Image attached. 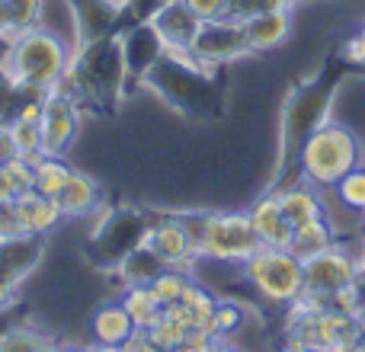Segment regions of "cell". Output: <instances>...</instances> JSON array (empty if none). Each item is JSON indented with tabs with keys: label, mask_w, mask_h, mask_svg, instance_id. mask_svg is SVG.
<instances>
[{
	"label": "cell",
	"mask_w": 365,
	"mask_h": 352,
	"mask_svg": "<svg viewBox=\"0 0 365 352\" xmlns=\"http://www.w3.org/2000/svg\"><path fill=\"white\" fill-rule=\"evenodd\" d=\"M128 77L132 71L125 58V36L113 32L93 42H81L71 51V64L61 87H68L81 100V106L109 109L119 103Z\"/></svg>",
	"instance_id": "1"
},
{
	"label": "cell",
	"mask_w": 365,
	"mask_h": 352,
	"mask_svg": "<svg viewBox=\"0 0 365 352\" xmlns=\"http://www.w3.org/2000/svg\"><path fill=\"white\" fill-rule=\"evenodd\" d=\"M68 64L71 48L64 45V38L51 29H42V26L16 32L6 42L4 58H0V68L6 71V77L19 83L26 93L36 96H45L55 87H61Z\"/></svg>",
	"instance_id": "2"
},
{
	"label": "cell",
	"mask_w": 365,
	"mask_h": 352,
	"mask_svg": "<svg viewBox=\"0 0 365 352\" xmlns=\"http://www.w3.org/2000/svg\"><path fill=\"white\" fill-rule=\"evenodd\" d=\"M362 164V145L353 128L340 122H324L321 128L308 135L298 154V170L304 182L317 189H334L349 170Z\"/></svg>",
	"instance_id": "3"
},
{
	"label": "cell",
	"mask_w": 365,
	"mask_h": 352,
	"mask_svg": "<svg viewBox=\"0 0 365 352\" xmlns=\"http://www.w3.org/2000/svg\"><path fill=\"white\" fill-rule=\"evenodd\" d=\"M244 276L266 301L292 304L304 295V259L285 247H259L244 263Z\"/></svg>",
	"instance_id": "4"
},
{
	"label": "cell",
	"mask_w": 365,
	"mask_h": 352,
	"mask_svg": "<svg viewBox=\"0 0 365 352\" xmlns=\"http://www.w3.org/2000/svg\"><path fill=\"white\" fill-rule=\"evenodd\" d=\"M259 237L247 212H208V224L199 244V259L244 266L259 250Z\"/></svg>",
	"instance_id": "5"
},
{
	"label": "cell",
	"mask_w": 365,
	"mask_h": 352,
	"mask_svg": "<svg viewBox=\"0 0 365 352\" xmlns=\"http://www.w3.org/2000/svg\"><path fill=\"white\" fill-rule=\"evenodd\" d=\"M334 83H311L302 87L285 106V122H282V170L289 167V157L298 164L302 145L314 128L330 122V103H334Z\"/></svg>",
	"instance_id": "6"
},
{
	"label": "cell",
	"mask_w": 365,
	"mask_h": 352,
	"mask_svg": "<svg viewBox=\"0 0 365 352\" xmlns=\"http://www.w3.org/2000/svg\"><path fill=\"white\" fill-rule=\"evenodd\" d=\"M362 340L365 336L359 323H356V317L343 314V311L330 308V304L289 327V343L314 346L321 352H359Z\"/></svg>",
	"instance_id": "7"
},
{
	"label": "cell",
	"mask_w": 365,
	"mask_h": 352,
	"mask_svg": "<svg viewBox=\"0 0 365 352\" xmlns=\"http://www.w3.org/2000/svg\"><path fill=\"white\" fill-rule=\"evenodd\" d=\"M189 55L205 71H215L221 64L240 61V58L253 55V51H250V42H247L244 23L234 16H221V19H208V23L199 26Z\"/></svg>",
	"instance_id": "8"
},
{
	"label": "cell",
	"mask_w": 365,
	"mask_h": 352,
	"mask_svg": "<svg viewBox=\"0 0 365 352\" xmlns=\"http://www.w3.org/2000/svg\"><path fill=\"white\" fill-rule=\"evenodd\" d=\"M81 100L68 87H55L51 93L42 96V154L45 157H64L68 147L74 145L77 128H81Z\"/></svg>",
	"instance_id": "9"
},
{
	"label": "cell",
	"mask_w": 365,
	"mask_h": 352,
	"mask_svg": "<svg viewBox=\"0 0 365 352\" xmlns=\"http://www.w3.org/2000/svg\"><path fill=\"white\" fill-rule=\"evenodd\" d=\"M42 257H45V237H36V234L0 237V311L10 308L19 298V289L36 272Z\"/></svg>",
	"instance_id": "10"
},
{
	"label": "cell",
	"mask_w": 365,
	"mask_h": 352,
	"mask_svg": "<svg viewBox=\"0 0 365 352\" xmlns=\"http://www.w3.org/2000/svg\"><path fill=\"white\" fill-rule=\"evenodd\" d=\"M356 279H359V259L343 250L340 244L304 259V291H311L317 298L330 301L334 291H340L343 285L356 282Z\"/></svg>",
	"instance_id": "11"
},
{
	"label": "cell",
	"mask_w": 365,
	"mask_h": 352,
	"mask_svg": "<svg viewBox=\"0 0 365 352\" xmlns=\"http://www.w3.org/2000/svg\"><path fill=\"white\" fill-rule=\"evenodd\" d=\"M151 26V32L160 38L164 51H173V55H186L192 48V38L199 32L202 19L189 10L182 0H160L154 4V10L148 13L145 19Z\"/></svg>",
	"instance_id": "12"
},
{
	"label": "cell",
	"mask_w": 365,
	"mask_h": 352,
	"mask_svg": "<svg viewBox=\"0 0 365 352\" xmlns=\"http://www.w3.org/2000/svg\"><path fill=\"white\" fill-rule=\"evenodd\" d=\"M145 244L158 253L160 263L180 272H192V263L199 259V253H195L186 227L177 221V214H164V218L151 221V227L145 234Z\"/></svg>",
	"instance_id": "13"
},
{
	"label": "cell",
	"mask_w": 365,
	"mask_h": 352,
	"mask_svg": "<svg viewBox=\"0 0 365 352\" xmlns=\"http://www.w3.org/2000/svg\"><path fill=\"white\" fill-rule=\"evenodd\" d=\"M68 6H71V23L77 29V45L115 32L119 4H113V0H68Z\"/></svg>",
	"instance_id": "14"
},
{
	"label": "cell",
	"mask_w": 365,
	"mask_h": 352,
	"mask_svg": "<svg viewBox=\"0 0 365 352\" xmlns=\"http://www.w3.org/2000/svg\"><path fill=\"white\" fill-rule=\"evenodd\" d=\"M247 214H250V224H253V231H257V237L263 247H285V250H292V234H295V227L285 221L282 205H279L272 189L263 195V199L253 202V208Z\"/></svg>",
	"instance_id": "15"
},
{
	"label": "cell",
	"mask_w": 365,
	"mask_h": 352,
	"mask_svg": "<svg viewBox=\"0 0 365 352\" xmlns=\"http://www.w3.org/2000/svg\"><path fill=\"white\" fill-rule=\"evenodd\" d=\"M272 192H276L285 221H289L292 227H302L317 218H330L324 199L317 195V186H311V182H289V186H279V189H272Z\"/></svg>",
	"instance_id": "16"
},
{
	"label": "cell",
	"mask_w": 365,
	"mask_h": 352,
	"mask_svg": "<svg viewBox=\"0 0 365 352\" xmlns=\"http://www.w3.org/2000/svg\"><path fill=\"white\" fill-rule=\"evenodd\" d=\"M247 32L250 51H269L279 48L292 36V10H259L240 19Z\"/></svg>",
	"instance_id": "17"
},
{
	"label": "cell",
	"mask_w": 365,
	"mask_h": 352,
	"mask_svg": "<svg viewBox=\"0 0 365 352\" xmlns=\"http://www.w3.org/2000/svg\"><path fill=\"white\" fill-rule=\"evenodd\" d=\"M13 205H16V214H19V224H23V234L48 237V234L64 221L61 208H58V199H48V195L36 192V189H29V192L16 195V199H13Z\"/></svg>",
	"instance_id": "18"
},
{
	"label": "cell",
	"mask_w": 365,
	"mask_h": 352,
	"mask_svg": "<svg viewBox=\"0 0 365 352\" xmlns=\"http://www.w3.org/2000/svg\"><path fill=\"white\" fill-rule=\"evenodd\" d=\"M135 321L128 317V311L122 308V301H109L90 317V340L100 346H122L128 336L135 333Z\"/></svg>",
	"instance_id": "19"
},
{
	"label": "cell",
	"mask_w": 365,
	"mask_h": 352,
	"mask_svg": "<svg viewBox=\"0 0 365 352\" xmlns=\"http://www.w3.org/2000/svg\"><path fill=\"white\" fill-rule=\"evenodd\" d=\"M58 208H61L64 218H83V214H93L96 208H100V186H96L93 176H87L81 170H71L61 195H58Z\"/></svg>",
	"instance_id": "20"
},
{
	"label": "cell",
	"mask_w": 365,
	"mask_h": 352,
	"mask_svg": "<svg viewBox=\"0 0 365 352\" xmlns=\"http://www.w3.org/2000/svg\"><path fill=\"white\" fill-rule=\"evenodd\" d=\"M336 244V227L330 224V218H317V221H308V224L295 227L292 234V253L302 259L314 257V253L327 250V247Z\"/></svg>",
	"instance_id": "21"
},
{
	"label": "cell",
	"mask_w": 365,
	"mask_h": 352,
	"mask_svg": "<svg viewBox=\"0 0 365 352\" xmlns=\"http://www.w3.org/2000/svg\"><path fill=\"white\" fill-rule=\"evenodd\" d=\"M160 269H167V266L160 263L158 253H154L148 244H138L132 253H125V259H122L119 266H115V272H119V279L125 285H148Z\"/></svg>",
	"instance_id": "22"
},
{
	"label": "cell",
	"mask_w": 365,
	"mask_h": 352,
	"mask_svg": "<svg viewBox=\"0 0 365 352\" xmlns=\"http://www.w3.org/2000/svg\"><path fill=\"white\" fill-rule=\"evenodd\" d=\"M122 308L128 311V317L135 321L138 330H151L154 323L160 321L164 308L154 298V291L148 285H125V295H122Z\"/></svg>",
	"instance_id": "23"
},
{
	"label": "cell",
	"mask_w": 365,
	"mask_h": 352,
	"mask_svg": "<svg viewBox=\"0 0 365 352\" xmlns=\"http://www.w3.org/2000/svg\"><path fill=\"white\" fill-rule=\"evenodd\" d=\"M71 170H74V167H71L64 157H45L42 154V157H36V182H32V189L48 195V199H58Z\"/></svg>",
	"instance_id": "24"
},
{
	"label": "cell",
	"mask_w": 365,
	"mask_h": 352,
	"mask_svg": "<svg viewBox=\"0 0 365 352\" xmlns=\"http://www.w3.org/2000/svg\"><path fill=\"white\" fill-rule=\"evenodd\" d=\"M192 282L189 279V272H180V269H160L158 276L148 282V289L154 291V298L160 301V308H170V304H177L180 298H182V291H186V285Z\"/></svg>",
	"instance_id": "25"
},
{
	"label": "cell",
	"mask_w": 365,
	"mask_h": 352,
	"mask_svg": "<svg viewBox=\"0 0 365 352\" xmlns=\"http://www.w3.org/2000/svg\"><path fill=\"white\" fill-rule=\"evenodd\" d=\"M0 352H58V346L48 340V336L36 333V330H6L0 336Z\"/></svg>",
	"instance_id": "26"
},
{
	"label": "cell",
	"mask_w": 365,
	"mask_h": 352,
	"mask_svg": "<svg viewBox=\"0 0 365 352\" xmlns=\"http://www.w3.org/2000/svg\"><path fill=\"white\" fill-rule=\"evenodd\" d=\"M10 135H13V145H16L19 157H42V128L38 122L32 119H13L10 122Z\"/></svg>",
	"instance_id": "27"
},
{
	"label": "cell",
	"mask_w": 365,
	"mask_h": 352,
	"mask_svg": "<svg viewBox=\"0 0 365 352\" xmlns=\"http://www.w3.org/2000/svg\"><path fill=\"white\" fill-rule=\"evenodd\" d=\"M334 195L343 202L346 208H353V212H365V167L359 164L356 170H349L343 176L340 182L334 186Z\"/></svg>",
	"instance_id": "28"
},
{
	"label": "cell",
	"mask_w": 365,
	"mask_h": 352,
	"mask_svg": "<svg viewBox=\"0 0 365 352\" xmlns=\"http://www.w3.org/2000/svg\"><path fill=\"white\" fill-rule=\"evenodd\" d=\"M4 173H6V182H10L13 195H23L32 189V182H36V160L29 157H10L4 164Z\"/></svg>",
	"instance_id": "29"
},
{
	"label": "cell",
	"mask_w": 365,
	"mask_h": 352,
	"mask_svg": "<svg viewBox=\"0 0 365 352\" xmlns=\"http://www.w3.org/2000/svg\"><path fill=\"white\" fill-rule=\"evenodd\" d=\"M148 333H151V340L158 343V346H164L167 352H170L173 346H180V343L186 340V336L192 333V330H189V327H182L180 321H173L170 314H160V321L154 323V327L148 330Z\"/></svg>",
	"instance_id": "30"
},
{
	"label": "cell",
	"mask_w": 365,
	"mask_h": 352,
	"mask_svg": "<svg viewBox=\"0 0 365 352\" xmlns=\"http://www.w3.org/2000/svg\"><path fill=\"white\" fill-rule=\"evenodd\" d=\"M240 327H244V308L234 301H218V308H215V336L227 340Z\"/></svg>",
	"instance_id": "31"
},
{
	"label": "cell",
	"mask_w": 365,
	"mask_h": 352,
	"mask_svg": "<svg viewBox=\"0 0 365 352\" xmlns=\"http://www.w3.org/2000/svg\"><path fill=\"white\" fill-rule=\"evenodd\" d=\"M13 10V19H16V29H32V26H42L45 16V0H6Z\"/></svg>",
	"instance_id": "32"
},
{
	"label": "cell",
	"mask_w": 365,
	"mask_h": 352,
	"mask_svg": "<svg viewBox=\"0 0 365 352\" xmlns=\"http://www.w3.org/2000/svg\"><path fill=\"white\" fill-rule=\"evenodd\" d=\"M327 304H330V308H336V311H343V314L356 317L362 311V304H365V291H359V279H356V282H349V285H343L340 291H334Z\"/></svg>",
	"instance_id": "33"
},
{
	"label": "cell",
	"mask_w": 365,
	"mask_h": 352,
	"mask_svg": "<svg viewBox=\"0 0 365 352\" xmlns=\"http://www.w3.org/2000/svg\"><path fill=\"white\" fill-rule=\"evenodd\" d=\"M202 23L208 19H221V16H231V0H182Z\"/></svg>",
	"instance_id": "34"
},
{
	"label": "cell",
	"mask_w": 365,
	"mask_h": 352,
	"mask_svg": "<svg viewBox=\"0 0 365 352\" xmlns=\"http://www.w3.org/2000/svg\"><path fill=\"white\" fill-rule=\"evenodd\" d=\"M177 221L186 227L189 240H192L195 253H199V244H202V234H205V224H208V212H173Z\"/></svg>",
	"instance_id": "35"
},
{
	"label": "cell",
	"mask_w": 365,
	"mask_h": 352,
	"mask_svg": "<svg viewBox=\"0 0 365 352\" xmlns=\"http://www.w3.org/2000/svg\"><path fill=\"white\" fill-rule=\"evenodd\" d=\"M16 234H23L16 205H13V202H4V205H0V237H16Z\"/></svg>",
	"instance_id": "36"
},
{
	"label": "cell",
	"mask_w": 365,
	"mask_h": 352,
	"mask_svg": "<svg viewBox=\"0 0 365 352\" xmlns=\"http://www.w3.org/2000/svg\"><path fill=\"white\" fill-rule=\"evenodd\" d=\"M122 352H167V349L158 346V343L151 340V333H148V330H135V333L122 343Z\"/></svg>",
	"instance_id": "37"
},
{
	"label": "cell",
	"mask_w": 365,
	"mask_h": 352,
	"mask_svg": "<svg viewBox=\"0 0 365 352\" xmlns=\"http://www.w3.org/2000/svg\"><path fill=\"white\" fill-rule=\"evenodd\" d=\"M212 346H215V336L192 330V333H189L186 340L180 343V346H173L170 352H212Z\"/></svg>",
	"instance_id": "38"
},
{
	"label": "cell",
	"mask_w": 365,
	"mask_h": 352,
	"mask_svg": "<svg viewBox=\"0 0 365 352\" xmlns=\"http://www.w3.org/2000/svg\"><path fill=\"white\" fill-rule=\"evenodd\" d=\"M343 61L356 64V68H365V36H353L346 45H343Z\"/></svg>",
	"instance_id": "39"
},
{
	"label": "cell",
	"mask_w": 365,
	"mask_h": 352,
	"mask_svg": "<svg viewBox=\"0 0 365 352\" xmlns=\"http://www.w3.org/2000/svg\"><path fill=\"white\" fill-rule=\"evenodd\" d=\"M16 19H13V10L6 0H0V42H10L13 36H16Z\"/></svg>",
	"instance_id": "40"
},
{
	"label": "cell",
	"mask_w": 365,
	"mask_h": 352,
	"mask_svg": "<svg viewBox=\"0 0 365 352\" xmlns=\"http://www.w3.org/2000/svg\"><path fill=\"white\" fill-rule=\"evenodd\" d=\"M10 157H16V145H13L10 125H4V122H0V167H4Z\"/></svg>",
	"instance_id": "41"
},
{
	"label": "cell",
	"mask_w": 365,
	"mask_h": 352,
	"mask_svg": "<svg viewBox=\"0 0 365 352\" xmlns=\"http://www.w3.org/2000/svg\"><path fill=\"white\" fill-rule=\"evenodd\" d=\"M16 195H13V189H10V182H6V173H4V167H0V205L4 202H13Z\"/></svg>",
	"instance_id": "42"
},
{
	"label": "cell",
	"mask_w": 365,
	"mask_h": 352,
	"mask_svg": "<svg viewBox=\"0 0 365 352\" xmlns=\"http://www.w3.org/2000/svg\"><path fill=\"white\" fill-rule=\"evenodd\" d=\"M212 352H244L240 346H234V343H225V340H215V346Z\"/></svg>",
	"instance_id": "43"
},
{
	"label": "cell",
	"mask_w": 365,
	"mask_h": 352,
	"mask_svg": "<svg viewBox=\"0 0 365 352\" xmlns=\"http://www.w3.org/2000/svg\"><path fill=\"white\" fill-rule=\"evenodd\" d=\"M282 352H321V349H314V346H302V343H285V349Z\"/></svg>",
	"instance_id": "44"
},
{
	"label": "cell",
	"mask_w": 365,
	"mask_h": 352,
	"mask_svg": "<svg viewBox=\"0 0 365 352\" xmlns=\"http://www.w3.org/2000/svg\"><path fill=\"white\" fill-rule=\"evenodd\" d=\"M93 352H122V346H100V343H93Z\"/></svg>",
	"instance_id": "45"
},
{
	"label": "cell",
	"mask_w": 365,
	"mask_h": 352,
	"mask_svg": "<svg viewBox=\"0 0 365 352\" xmlns=\"http://www.w3.org/2000/svg\"><path fill=\"white\" fill-rule=\"evenodd\" d=\"M64 352H93V343H90V346H68Z\"/></svg>",
	"instance_id": "46"
},
{
	"label": "cell",
	"mask_w": 365,
	"mask_h": 352,
	"mask_svg": "<svg viewBox=\"0 0 365 352\" xmlns=\"http://www.w3.org/2000/svg\"><path fill=\"white\" fill-rule=\"evenodd\" d=\"M4 48H6V42H0V58H4Z\"/></svg>",
	"instance_id": "47"
},
{
	"label": "cell",
	"mask_w": 365,
	"mask_h": 352,
	"mask_svg": "<svg viewBox=\"0 0 365 352\" xmlns=\"http://www.w3.org/2000/svg\"><path fill=\"white\" fill-rule=\"evenodd\" d=\"M359 352H365V340H362V346H359Z\"/></svg>",
	"instance_id": "48"
},
{
	"label": "cell",
	"mask_w": 365,
	"mask_h": 352,
	"mask_svg": "<svg viewBox=\"0 0 365 352\" xmlns=\"http://www.w3.org/2000/svg\"><path fill=\"white\" fill-rule=\"evenodd\" d=\"M362 36H365V26H362Z\"/></svg>",
	"instance_id": "49"
}]
</instances>
